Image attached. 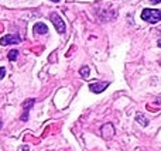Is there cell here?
I'll list each match as a JSON object with an SVG mask.
<instances>
[{
	"label": "cell",
	"mask_w": 161,
	"mask_h": 151,
	"mask_svg": "<svg viewBox=\"0 0 161 151\" xmlns=\"http://www.w3.org/2000/svg\"><path fill=\"white\" fill-rule=\"evenodd\" d=\"M79 73H80V76H83V78H88L89 76V68L88 67H82L79 69Z\"/></svg>",
	"instance_id": "ba28073f"
},
{
	"label": "cell",
	"mask_w": 161,
	"mask_h": 151,
	"mask_svg": "<svg viewBox=\"0 0 161 151\" xmlns=\"http://www.w3.org/2000/svg\"><path fill=\"white\" fill-rule=\"evenodd\" d=\"M142 19L148 23H157L161 20V10L156 8H144L142 13Z\"/></svg>",
	"instance_id": "6da1fadb"
},
{
	"label": "cell",
	"mask_w": 161,
	"mask_h": 151,
	"mask_svg": "<svg viewBox=\"0 0 161 151\" xmlns=\"http://www.w3.org/2000/svg\"><path fill=\"white\" fill-rule=\"evenodd\" d=\"M150 2H151V3H153V4H157V3H160V2H161V0H150Z\"/></svg>",
	"instance_id": "4fadbf2b"
},
{
	"label": "cell",
	"mask_w": 161,
	"mask_h": 151,
	"mask_svg": "<svg viewBox=\"0 0 161 151\" xmlns=\"http://www.w3.org/2000/svg\"><path fill=\"white\" fill-rule=\"evenodd\" d=\"M50 19H51V21H53V24L55 25L57 31H58V33H64L65 31V24H64V21H62L61 17H59L57 13H51Z\"/></svg>",
	"instance_id": "7a4b0ae2"
},
{
	"label": "cell",
	"mask_w": 161,
	"mask_h": 151,
	"mask_svg": "<svg viewBox=\"0 0 161 151\" xmlns=\"http://www.w3.org/2000/svg\"><path fill=\"white\" fill-rule=\"evenodd\" d=\"M113 133H114V130H113V126H112L110 123L105 124V126L102 127V136H103V138H112V137H113Z\"/></svg>",
	"instance_id": "5b68a950"
},
{
	"label": "cell",
	"mask_w": 161,
	"mask_h": 151,
	"mask_svg": "<svg viewBox=\"0 0 161 151\" xmlns=\"http://www.w3.org/2000/svg\"><path fill=\"white\" fill-rule=\"evenodd\" d=\"M33 105H34V99H30V100H25L24 103H23V107H24V109L27 110V109H30V107L33 106Z\"/></svg>",
	"instance_id": "30bf717a"
},
{
	"label": "cell",
	"mask_w": 161,
	"mask_h": 151,
	"mask_svg": "<svg viewBox=\"0 0 161 151\" xmlns=\"http://www.w3.org/2000/svg\"><path fill=\"white\" fill-rule=\"evenodd\" d=\"M19 151H28V147H21V148H19Z\"/></svg>",
	"instance_id": "7c38bea8"
},
{
	"label": "cell",
	"mask_w": 161,
	"mask_h": 151,
	"mask_svg": "<svg viewBox=\"0 0 161 151\" xmlns=\"http://www.w3.org/2000/svg\"><path fill=\"white\" fill-rule=\"evenodd\" d=\"M106 88H108V84H106V82H97V84H91L89 85V89H91L92 92H95V93L103 92Z\"/></svg>",
	"instance_id": "277c9868"
},
{
	"label": "cell",
	"mask_w": 161,
	"mask_h": 151,
	"mask_svg": "<svg viewBox=\"0 0 161 151\" xmlns=\"http://www.w3.org/2000/svg\"><path fill=\"white\" fill-rule=\"evenodd\" d=\"M51 2H55V3H58V2H61V0H51Z\"/></svg>",
	"instance_id": "9a60e30c"
},
{
	"label": "cell",
	"mask_w": 161,
	"mask_h": 151,
	"mask_svg": "<svg viewBox=\"0 0 161 151\" xmlns=\"http://www.w3.org/2000/svg\"><path fill=\"white\" fill-rule=\"evenodd\" d=\"M33 30H34V34H47L48 27L45 24H42V23H37Z\"/></svg>",
	"instance_id": "8992f818"
},
{
	"label": "cell",
	"mask_w": 161,
	"mask_h": 151,
	"mask_svg": "<svg viewBox=\"0 0 161 151\" xmlns=\"http://www.w3.org/2000/svg\"><path fill=\"white\" fill-rule=\"evenodd\" d=\"M6 76V68L0 67V79H3Z\"/></svg>",
	"instance_id": "8fae6325"
},
{
	"label": "cell",
	"mask_w": 161,
	"mask_h": 151,
	"mask_svg": "<svg viewBox=\"0 0 161 151\" xmlns=\"http://www.w3.org/2000/svg\"><path fill=\"white\" fill-rule=\"evenodd\" d=\"M157 44H158V47L161 48V40H160V41H158V42H157Z\"/></svg>",
	"instance_id": "5bb4252c"
},
{
	"label": "cell",
	"mask_w": 161,
	"mask_h": 151,
	"mask_svg": "<svg viewBox=\"0 0 161 151\" xmlns=\"http://www.w3.org/2000/svg\"><path fill=\"white\" fill-rule=\"evenodd\" d=\"M0 42H2V45L19 44V42H20V37H17V35H11V34H8V35L3 37V38L0 40Z\"/></svg>",
	"instance_id": "3957f363"
},
{
	"label": "cell",
	"mask_w": 161,
	"mask_h": 151,
	"mask_svg": "<svg viewBox=\"0 0 161 151\" xmlns=\"http://www.w3.org/2000/svg\"><path fill=\"white\" fill-rule=\"evenodd\" d=\"M136 120L139 121V123L142 124V126H144V127H146V126H147V124H148V120H147V119H146V117H144V116H143V115H140V113H139V115L136 116Z\"/></svg>",
	"instance_id": "52a82bcc"
},
{
	"label": "cell",
	"mask_w": 161,
	"mask_h": 151,
	"mask_svg": "<svg viewBox=\"0 0 161 151\" xmlns=\"http://www.w3.org/2000/svg\"><path fill=\"white\" fill-rule=\"evenodd\" d=\"M17 55H19V51H17V50H11L10 52H8V59H10V61H14V59L17 58Z\"/></svg>",
	"instance_id": "9c48e42d"
}]
</instances>
